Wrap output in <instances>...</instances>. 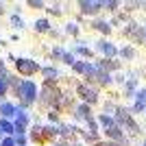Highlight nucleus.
I'll use <instances>...</instances> for the list:
<instances>
[{
	"instance_id": "f03ea898",
	"label": "nucleus",
	"mask_w": 146,
	"mask_h": 146,
	"mask_svg": "<svg viewBox=\"0 0 146 146\" xmlns=\"http://www.w3.org/2000/svg\"><path fill=\"white\" fill-rule=\"evenodd\" d=\"M122 55L127 57V59H131V57H133L135 52H133V48H124V50H122Z\"/></svg>"
},
{
	"instance_id": "f257e3e1",
	"label": "nucleus",
	"mask_w": 146,
	"mask_h": 146,
	"mask_svg": "<svg viewBox=\"0 0 146 146\" xmlns=\"http://www.w3.org/2000/svg\"><path fill=\"white\" fill-rule=\"evenodd\" d=\"M94 26H96V29H100V31H103V33H109V24H107V22H96V24H94Z\"/></svg>"
},
{
	"instance_id": "7ed1b4c3",
	"label": "nucleus",
	"mask_w": 146,
	"mask_h": 146,
	"mask_svg": "<svg viewBox=\"0 0 146 146\" xmlns=\"http://www.w3.org/2000/svg\"><path fill=\"white\" fill-rule=\"evenodd\" d=\"M37 29H39V31L48 29V22H44V20H39V22H37Z\"/></svg>"
}]
</instances>
